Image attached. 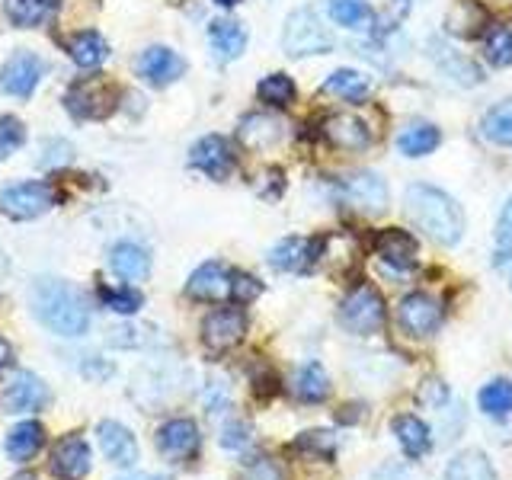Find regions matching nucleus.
Segmentation results:
<instances>
[{"label":"nucleus","mask_w":512,"mask_h":480,"mask_svg":"<svg viewBox=\"0 0 512 480\" xmlns=\"http://www.w3.org/2000/svg\"><path fill=\"white\" fill-rule=\"evenodd\" d=\"M29 301H32V314L39 317V324L58 336L74 340V336H84L90 327L87 295L68 279H52V276L36 279Z\"/></svg>","instance_id":"obj_1"},{"label":"nucleus","mask_w":512,"mask_h":480,"mask_svg":"<svg viewBox=\"0 0 512 480\" xmlns=\"http://www.w3.org/2000/svg\"><path fill=\"white\" fill-rule=\"evenodd\" d=\"M404 212L439 247H455L464 234V215L458 202L436 186L413 183L404 196Z\"/></svg>","instance_id":"obj_2"},{"label":"nucleus","mask_w":512,"mask_h":480,"mask_svg":"<svg viewBox=\"0 0 512 480\" xmlns=\"http://www.w3.org/2000/svg\"><path fill=\"white\" fill-rule=\"evenodd\" d=\"M282 48L288 58H308V55H327L333 48V32L324 26L317 10L301 7L285 20L282 29Z\"/></svg>","instance_id":"obj_3"},{"label":"nucleus","mask_w":512,"mask_h":480,"mask_svg":"<svg viewBox=\"0 0 512 480\" xmlns=\"http://www.w3.org/2000/svg\"><path fill=\"white\" fill-rule=\"evenodd\" d=\"M384 317H388V308H384V298L375 292L372 285H356L340 304L343 327L356 336L378 333L384 327Z\"/></svg>","instance_id":"obj_4"},{"label":"nucleus","mask_w":512,"mask_h":480,"mask_svg":"<svg viewBox=\"0 0 512 480\" xmlns=\"http://www.w3.org/2000/svg\"><path fill=\"white\" fill-rule=\"evenodd\" d=\"M340 192H343V202L349 208H356L362 215H384L388 212V202H391V192H388V183L381 180L378 173L372 170H356L340 180Z\"/></svg>","instance_id":"obj_5"},{"label":"nucleus","mask_w":512,"mask_h":480,"mask_svg":"<svg viewBox=\"0 0 512 480\" xmlns=\"http://www.w3.org/2000/svg\"><path fill=\"white\" fill-rule=\"evenodd\" d=\"M55 205V189L39 180H26V183H13L0 192V212L13 221H29L45 215L48 208Z\"/></svg>","instance_id":"obj_6"},{"label":"nucleus","mask_w":512,"mask_h":480,"mask_svg":"<svg viewBox=\"0 0 512 480\" xmlns=\"http://www.w3.org/2000/svg\"><path fill=\"white\" fill-rule=\"evenodd\" d=\"M42 77H45V61L36 52H26V48L13 52L4 64H0V90L10 96H20V100L36 93Z\"/></svg>","instance_id":"obj_7"},{"label":"nucleus","mask_w":512,"mask_h":480,"mask_svg":"<svg viewBox=\"0 0 512 480\" xmlns=\"http://www.w3.org/2000/svg\"><path fill=\"white\" fill-rule=\"evenodd\" d=\"M327 250L324 237H285L269 250V266L279 272H311Z\"/></svg>","instance_id":"obj_8"},{"label":"nucleus","mask_w":512,"mask_h":480,"mask_svg":"<svg viewBox=\"0 0 512 480\" xmlns=\"http://www.w3.org/2000/svg\"><path fill=\"white\" fill-rule=\"evenodd\" d=\"M48 404V388L39 375L32 372H13L0 384V407L7 413H36Z\"/></svg>","instance_id":"obj_9"},{"label":"nucleus","mask_w":512,"mask_h":480,"mask_svg":"<svg viewBox=\"0 0 512 480\" xmlns=\"http://www.w3.org/2000/svg\"><path fill=\"white\" fill-rule=\"evenodd\" d=\"M247 333V314L240 308H218L202 320V343L212 352L234 349Z\"/></svg>","instance_id":"obj_10"},{"label":"nucleus","mask_w":512,"mask_h":480,"mask_svg":"<svg viewBox=\"0 0 512 480\" xmlns=\"http://www.w3.org/2000/svg\"><path fill=\"white\" fill-rule=\"evenodd\" d=\"M397 324L410 336H432L442 327V308L436 298L413 292L397 304Z\"/></svg>","instance_id":"obj_11"},{"label":"nucleus","mask_w":512,"mask_h":480,"mask_svg":"<svg viewBox=\"0 0 512 480\" xmlns=\"http://www.w3.org/2000/svg\"><path fill=\"white\" fill-rule=\"evenodd\" d=\"M135 71H138V77L148 80L151 87H170L186 74V61L167 45H151L138 55Z\"/></svg>","instance_id":"obj_12"},{"label":"nucleus","mask_w":512,"mask_h":480,"mask_svg":"<svg viewBox=\"0 0 512 480\" xmlns=\"http://www.w3.org/2000/svg\"><path fill=\"white\" fill-rule=\"evenodd\" d=\"M189 164L199 173L212 176V180H228L234 173V148L228 144V138L221 135H205L192 144L189 151Z\"/></svg>","instance_id":"obj_13"},{"label":"nucleus","mask_w":512,"mask_h":480,"mask_svg":"<svg viewBox=\"0 0 512 480\" xmlns=\"http://www.w3.org/2000/svg\"><path fill=\"white\" fill-rule=\"evenodd\" d=\"M324 138L333 144L336 151H365L372 144V128H368L359 116H349V112H333L320 125Z\"/></svg>","instance_id":"obj_14"},{"label":"nucleus","mask_w":512,"mask_h":480,"mask_svg":"<svg viewBox=\"0 0 512 480\" xmlns=\"http://www.w3.org/2000/svg\"><path fill=\"white\" fill-rule=\"evenodd\" d=\"M93 468V455L84 436H64L52 452V474L61 480H84Z\"/></svg>","instance_id":"obj_15"},{"label":"nucleus","mask_w":512,"mask_h":480,"mask_svg":"<svg viewBox=\"0 0 512 480\" xmlns=\"http://www.w3.org/2000/svg\"><path fill=\"white\" fill-rule=\"evenodd\" d=\"M429 55H432V61L439 64V71L448 80L461 84V87H474V84L484 80V71L477 68V61H471L468 55H461L458 48H452L445 39H429Z\"/></svg>","instance_id":"obj_16"},{"label":"nucleus","mask_w":512,"mask_h":480,"mask_svg":"<svg viewBox=\"0 0 512 480\" xmlns=\"http://www.w3.org/2000/svg\"><path fill=\"white\" fill-rule=\"evenodd\" d=\"M109 269L122 282H144L151 276V253L135 240H119L109 247Z\"/></svg>","instance_id":"obj_17"},{"label":"nucleus","mask_w":512,"mask_h":480,"mask_svg":"<svg viewBox=\"0 0 512 480\" xmlns=\"http://www.w3.org/2000/svg\"><path fill=\"white\" fill-rule=\"evenodd\" d=\"M96 439H100V448L109 458V464H116V468H132V464L138 461V442L122 423L103 420L100 426H96Z\"/></svg>","instance_id":"obj_18"},{"label":"nucleus","mask_w":512,"mask_h":480,"mask_svg":"<svg viewBox=\"0 0 512 480\" xmlns=\"http://www.w3.org/2000/svg\"><path fill=\"white\" fill-rule=\"evenodd\" d=\"M157 448L173 461L196 455L199 452V426L192 420H167L157 429Z\"/></svg>","instance_id":"obj_19"},{"label":"nucleus","mask_w":512,"mask_h":480,"mask_svg":"<svg viewBox=\"0 0 512 480\" xmlns=\"http://www.w3.org/2000/svg\"><path fill=\"white\" fill-rule=\"evenodd\" d=\"M186 292L196 301H221L224 295H231V272L221 263H202L189 276Z\"/></svg>","instance_id":"obj_20"},{"label":"nucleus","mask_w":512,"mask_h":480,"mask_svg":"<svg viewBox=\"0 0 512 480\" xmlns=\"http://www.w3.org/2000/svg\"><path fill=\"white\" fill-rule=\"evenodd\" d=\"M64 103H68V109L77 119H100L112 109L109 90L103 84H96V80H80V84H74Z\"/></svg>","instance_id":"obj_21"},{"label":"nucleus","mask_w":512,"mask_h":480,"mask_svg":"<svg viewBox=\"0 0 512 480\" xmlns=\"http://www.w3.org/2000/svg\"><path fill=\"white\" fill-rule=\"evenodd\" d=\"M375 250L381 256L384 266H394L400 272H407L416 266V240L397 228H388L375 237Z\"/></svg>","instance_id":"obj_22"},{"label":"nucleus","mask_w":512,"mask_h":480,"mask_svg":"<svg viewBox=\"0 0 512 480\" xmlns=\"http://www.w3.org/2000/svg\"><path fill=\"white\" fill-rule=\"evenodd\" d=\"M208 45H212L218 61H234L247 48V29L237 20H215L208 26Z\"/></svg>","instance_id":"obj_23"},{"label":"nucleus","mask_w":512,"mask_h":480,"mask_svg":"<svg viewBox=\"0 0 512 480\" xmlns=\"http://www.w3.org/2000/svg\"><path fill=\"white\" fill-rule=\"evenodd\" d=\"M442 132L432 122H410L404 132L397 135V151L404 157H426L439 148Z\"/></svg>","instance_id":"obj_24"},{"label":"nucleus","mask_w":512,"mask_h":480,"mask_svg":"<svg viewBox=\"0 0 512 480\" xmlns=\"http://www.w3.org/2000/svg\"><path fill=\"white\" fill-rule=\"evenodd\" d=\"M394 436L400 442V448L410 455V458H423L429 448H432V432L423 420H416V416L404 413V416H394Z\"/></svg>","instance_id":"obj_25"},{"label":"nucleus","mask_w":512,"mask_h":480,"mask_svg":"<svg viewBox=\"0 0 512 480\" xmlns=\"http://www.w3.org/2000/svg\"><path fill=\"white\" fill-rule=\"evenodd\" d=\"M42 445H45V429L36 420L16 423L4 439V448L13 461H29L32 455H39Z\"/></svg>","instance_id":"obj_26"},{"label":"nucleus","mask_w":512,"mask_h":480,"mask_svg":"<svg viewBox=\"0 0 512 480\" xmlns=\"http://www.w3.org/2000/svg\"><path fill=\"white\" fill-rule=\"evenodd\" d=\"M68 55L71 61L77 64V68H84V71H93V68H100V64L109 58V42L100 36V32H77V36L71 39L68 45Z\"/></svg>","instance_id":"obj_27"},{"label":"nucleus","mask_w":512,"mask_h":480,"mask_svg":"<svg viewBox=\"0 0 512 480\" xmlns=\"http://www.w3.org/2000/svg\"><path fill=\"white\" fill-rule=\"evenodd\" d=\"M279 138H282V122L272 116H260V112H256V116H247L240 122V141L253 151L272 148Z\"/></svg>","instance_id":"obj_28"},{"label":"nucleus","mask_w":512,"mask_h":480,"mask_svg":"<svg viewBox=\"0 0 512 480\" xmlns=\"http://www.w3.org/2000/svg\"><path fill=\"white\" fill-rule=\"evenodd\" d=\"M324 93L330 96H340V100H349V103H362L368 100V77L359 74V71H349V68H340V71H333L327 80H324V87H320Z\"/></svg>","instance_id":"obj_29"},{"label":"nucleus","mask_w":512,"mask_h":480,"mask_svg":"<svg viewBox=\"0 0 512 480\" xmlns=\"http://www.w3.org/2000/svg\"><path fill=\"white\" fill-rule=\"evenodd\" d=\"M445 480H496V474H493L484 452L468 448V452H461V455H455L452 461H448Z\"/></svg>","instance_id":"obj_30"},{"label":"nucleus","mask_w":512,"mask_h":480,"mask_svg":"<svg viewBox=\"0 0 512 480\" xmlns=\"http://www.w3.org/2000/svg\"><path fill=\"white\" fill-rule=\"evenodd\" d=\"M295 394H298V400H304V404H320V400L330 394V381H327L324 368L317 362L301 365L295 375Z\"/></svg>","instance_id":"obj_31"},{"label":"nucleus","mask_w":512,"mask_h":480,"mask_svg":"<svg viewBox=\"0 0 512 480\" xmlns=\"http://www.w3.org/2000/svg\"><path fill=\"white\" fill-rule=\"evenodd\" d=\"M480 132H484L487 141L500 144V148H512V100L487 109V116L480 119Z\"/></svg>","instance_id":"obj_32"},{"label":"nucleus","mask_w":512,"mask_h":480,"mask_svg":"<svg viewBox=\"0 0 512 480\" xmlns=\"http://www.w3.org/2000/svg\"><path fill=\"white\" fill-rule=\"evenodd\" d=\"M330 20L343 29H365L375 20V10L368 0H330Z\"/></svg>","instance_id":"obj_33"},{"label":"nucleus","mask_w":512,"mask_h":480,"mask_svg":"<svg viewBox=\"0 0 512 480\" xmlns=\"http://www.w3.org/2000/svg\"><path fill=\"white\" fill-rule=\"evenodd\" d=\"M484 55L496 68L512 64V26L509 23H490L484 32Z\"/></svg>","instance_id":"obj_34"},{"label":"nucleus","mask_w":512,"mask_h":480,"mask_svg":"<svg viewBox=\"0 0 512 480\" xmlns=\"http://www.w3.org/2000/svg\"><path fill=\"white\" fill-rule=\"evenodd\" d=\"M256 96H260L266 106L285 109V106L295 103L298 87H295V80L288 77V74H269V77L260 80V87H256Z\"/></svg>","instance_id":"obj_35"},{"label":"nucleus","mask_w":512,"mask_h":480,"mask_svg":"<svg viewBox=\"0 0 512 480\" xmlns=\"http://www.w3.org/2000/svg\"><path fill=\"white\" fill-rule=\"evenodd\" d=\"M477 404L487 416H509L512 413V384L509 381H490L480 388Z\"/></svg>","instance_id":"obj_36"},{"label":"nucleus","mask_w":512,"mask_h":480,"mask_svg":"<svg viewBox=\"0 0 512 480\" xmlns=\"http://www.w3.org/2000/svg\"><path fill=\"white\" fill-rule=\"evenodd\" d=\"M4 13L13 26L29 29L39 26L48 16V0H4Z\"/></svg>","instance_id":"obj_37"},{"label":"nucleus","mask_w":512,"mask_h":480,"mask_svg":"<svg viewBox=\"0 0 512 480\" xmlns=\"http://www.w3.org/2000/svg\"><path fill=\"white\" fill-rule=\"evenodd\" d=\"M100 301L106 311H116V314H138L141 311V292L135 288H100Z\"/></svg>","instance_id":"obj_38"},{"label":"nucleus","mask_w":512,"mask_h":480,"mask_svg":"<svg viewBox=\"0 0 512 480\" xmlns=\"http://www.w3.org/2000/svg\"><path fill=\"white\" fill-rule=\"evenodd\" d=\"M26 141V128L16 116H4L0 119V160L10 157L13 151H20Z\"/></svg>","instance_id":"obj_39"},{"label":"nucleus","mask_w":512,"mask_h":480,"mask_svg":"<svg viewBox=\"0 0 512 480\" xmlns=\"http://www.w3.org/2000/svg\"><path fill=\"white\" fill-rule=\"evenodd\" d=\"M260 292H263V285L256 282L253 276H247V272H234V276H231V298L237 304L256 301V298H260Z\"/></svg>","instance_id":"obj_40"},{"label":"nucleus","mask_w":512,"mask_h":480,"mask_svg":"<svg viewBox=\"0 0 512 480\" xmlns=\"http://www.w3.org/2000/svg\"><path fill=\"white\" fill-rule=\"evenodd\" d=\"M71 157H74V148L68 141H48L45 157L39 160V164L42 167H64V164H71Z\"/></svg>","instance_id":"obj_41"},{"label":"nucleus","mask_w":512,"mask_h":480,"mask_svg":"<svg viewBox=\"0 0 512 480\" xmlns=\"http://www.w3.org/2000/svg\"><path fill=\"white\" fill-rule=\"evenodd\" d=\"M244 480H282V471L276 461L269 458H253L244 471Z\"/></svg>","instance_id":"obj_42"},{"label":"nucleus","mask_w":512,"mask_h":480,"mask_svg":"<svg viewBox=\"0 0 512 480\" xmlns=\"http://www.w3.org/2000/svg\"><path fill=\"white\" fill-rule=\"evenodd\" d=\"M250 442V426L244 420H231L221 429V445L224 448H244Z\"/></svg>","instance_id":"obj_43"},{"label":"nucleus","mask_w":512,"mask_h":480,"mask_svg":"<svg viewBox=\"0 0 512 480\" xmlns=\"http://www.w3.org/2000/svg\"><path fill=\"white\" fill-rule=\"evenodd\" d=\"M496 244H500L503 253H512V196L506 199L500 221H496Z\"/></svg>","instance_id":"obj_44"},{"label":"nucleus","mask_w":512,"mask_h":480,"mask_svg":"<svg viewBox=\"0 0 512 480\" xmlns=\"http://www.w3.org/2000/svg\"><path fill=\"white\" fill-rule=\"evenodd\" d=\"M298 448H314V452H333V436L330 432H304L298 439Z\"/></svg>","instance_id":"obj_45"},{"label":"nucleus","mask_w":512,"mask_h":480,"mask_svg":"<svg viewBox=\"0 0 512 480\" xmlns=\"http://www.w3.org/2000/svg\"><path fill=\"white\" fill-rule=\"evenodd\" d=\"M205 404H208V413H221V407H228V388H224L221 381H215L205 394Z\"/></svg>","instance_id":"obj_46"},{"label":"nucleus","mask_w":512,"mask_h":480,"mask_svg":"<svg viewBox=\"0 0 512 480\" xmlns=\"http://www.w3.org/2000/svg\"><path fill=\"white\" fill-rule=\"evenodd\" d=\"M10 356H13V349H10V343L4 340V336H0V368L10 362Z\"/></svg>","instance_id":"obj_47"},{"label":"nucleus","mask_w":512,"mask_h":480,"mask_svg":"<svg viewBox=\"0 0 512 480\" xmlns=\"http://www.w3.org/2000/svg\"><path fill=\"white\" fill-rule=\"evenodd\" d=\"M119 480H167V477H160V474H132V477H119Z\"/></svg>","instance_id":"obj_48"},{"label":"nucleus","mask_w":512,"mask_h":480,"mask_svg":"<svg viewBox=\"0 0 512 480\" xmlns=\"http://www.w3.org/2000/svg\"><path fill=\"white\" fill-rule=\"evenodd\" d=\"M212 4H218V7H224V10H231V7L240 4V0H212Z\"/></svg>","instance_id":"obj_49"},{"label":"nucleus","mask_w":512,"mask_h":480,"mask_svg":"<svg viewBox=\"0 0 512 480\" xmlns=\"http://www.w3.org/2000/svg\"><path fill=\"white\" fill-rule=\"evenodd\" d=\"M13 480H36V474H26V471H23V474H16Z\"/></svg>","instance_id":"obj_50"}]
</instances>
